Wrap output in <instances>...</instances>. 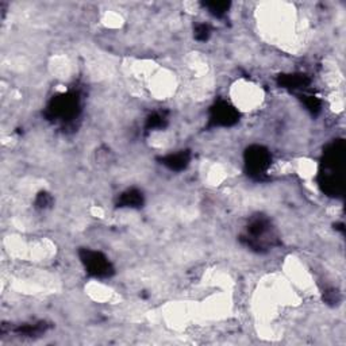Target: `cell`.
I'll use <instances>...</instances> for the list:
<instances>
[{
  "instance_id": "cell-1",
  "label": "cell",
  "mask_w": 346,
  "mask_h": 346,
  "mask_svg": "<svg viewBox=\"0 0 346 346\" xmlns=\"http://www.w3.org/2000/svg\"><path fill=\"white\" fill-rule=\"evenodd\" d=\"M81 261L85 265L86 271L95 277H107L112 273V268L108 260L103 256L102 253L92 252V250H84Z\"/></svg>"
},
{
  "instance_id": "cell-2",
  "label": "cell",
  "mask_w": 346,
  "mask_h": 346,
  "mask_svg": "<svg viewBox=\"0 0 346 346\" xmlns=\"http://www.w3.org/2000/svg\"><path fill=\"white\" fill-rule=\"evenodd\" d=\"M271 164V156L267 150L260 148V146H253L246 153V165L253 176H260L267 173L268 166Z\"/></svg>"
},
{
  "instance_id": "cell-3",
  "label": "cell",
  "mask_w": 346,
  "mask_h": 346,
  "mask_svg": "<svg viewBox=\"0 0 346 346\" xmlns=\"http://www.w3.org/2000/svg\"><path fill=\"white\" fill-rule=\"evenodd\" d=\"M237 119H238V112L234 107L228 106L227 103H219L214 108L211 115L214 125H220V126H230L237 122Z\"/></svg>"
},
{
  "instance_id": "cell-4",
  "label": "cell",
  "mask_w": 346,
  "mask_h": 346,
  "mask_svg": "<svg viewBox=\"0 0 346 346\" xmlns=\"http://www.w3.org/2000/svg\"><path fill=\"white\" fill-rule=\"evenodd\" d=\"M189 162V156L184 152L181 153H176V154H169L168 157L164 158V164H165L168 168L175 170H180L184 169L185 166L188 165Z\"/></svg>"
},
{
  "instance_id": "cell-5",
  "label": "cell",
  "mask_w": 346,
  "mask_h": 346,
  "mask_svg": "<svg viewBox=\"0 0 346 346\" xmlns=\"http://www.w3.org/2000/svg\"><path fill=\"white\" fill-rule=\"evenodd\" d=\"M280 83L284 88H292V90H296V88H302L304 84H306V76L304 75H290L285 76L283 79L280 80Z\"/></svg>"
},
{
  "instance_id": "cell-6",
  "label": "cell",
  "mask_w": 346,
  "mask_h": 346,
  "mask_svg": "<svg viewBox=\"0 0 346 346\" xmlns=\"http://www.w3.org/2000/svg\"><path fill=\"white\" fill-rule=\"evenodd\" d=\"M122 205L125 207H138L142 205V193L138 191H129V192L123 193Z\"/></svg>"
},
{
  "instance_id": "cell-7",
  "label": "cell",
  "mask_w": 346,
  "mask_h": 346,
  "mask_svg": "<svg viewBox=\"0 0 346 346\" xmlns=\"http://www.w3.org/2000/svg\"><path fill=\"white\" fill-rule=\"evenodd\" d=\"M205 7L209 10V12H211L213 15L215 16H222L223 14H226V11L230 7V3H226V2H213V3H206Z\"/></svg>"
},
{
  "instance_id": "cell-8",
  "label": "cell",
  "mask_w": 346,
  "mask_h": 346,
  "mask_svg": "<svg viewBox=\"0 0 346 346\" xmlns=\"http://www.w3.org/2000/svg\"><path fill=\"white\" fill-rule=\"evenodd\" d=\"M210 37V27L207 24H197L195 28V38L197 41H206L209 40Z\"/></svg>"
}]
</instances>
